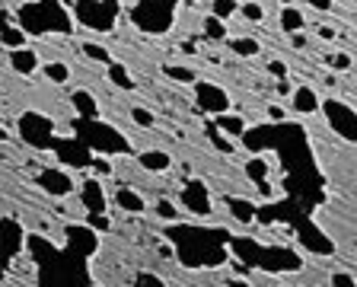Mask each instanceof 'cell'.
I'll use <instances>...</instances> for the list:
<instances>
[{"instance_id": "30", "label": "cell", "mask_w": 357, "mask_h": 287, "mask_svg": "<svg viewBox=\"0 0 357 287\" xmlns=\"http://www.w3.org/2000/svg\"><path fill=\"white\" fill-rule=\"evenodd\" d=\"M211 13L220 16V20L227 22L233 13H239V3H236V0H214V3H211Z\"/></svg>"}, {"instance_id": "9", "label": "cell", "mask_w": 357, "mask_h": 287, "mask_svg": "<svg viewBox=\"0 0 357 287\" xmlns=\"http://www.w3.org/2000/svg\"><path fill=\"white\" fill-rule=\"evenodd\" d=\"M20 134L22 140L36 150H52V140H54V122L42 112H26L20 115Z\"/></svg>"}, {"instance_id": "27", "label": "cell", "mask_w": 357, "mask_h": 287, "mask_svg": "<svg viewBox=\"0 0 357 287\" xmlns=\"http://www.w3.org/2000/svg\"><path fill=\"white\" fill-rule=\"evenodd\" d=\"M230 52L239 58H252V54H259V42L255 38H230Z\"/></svg>"}, {"instance_id": "43", "label": "cell", "mask_w": 357, "mask_h": 287, "mask_svg": "<svg viewBox=\"0 0 357 287\" xmlns=\"http://www.w3.org/2000/svg\"><path fill=\"white\" fill-rule=\"evenodd\" d=\"M306 3H310V7H316V10H322V13H326V10H332V0H306Z\"/></svg>"}, {"instance_id": "32", "label": "cell", "mask_w": 357, "mask_h": 287, "mask_svg": "<svg viewBox=\"0 0 357 287\" xmlns=\"http://www.w3.org/2000/svg\"><path fill=\"white\" fill-rule=\"evenodd\" d=\"M83 54H86L89 61H99V64H109V61H112L102 45H93V42H83Z\"/></svg>"}, {"instance_id": "2", "label": "cell", "mask_w": 357, "mask_h": 287, "mask_svg": "<svg viewBox=\"0 0 357 287\" xmlns=\"http://www.w3.org/2000/svg\"><path fill=\"white\" fill-rule=\"evenodd\" d=\"M26 246H29L32 262L38 265V284H89V262L77 258L74 252H67L64 246L48 243L45 236L29 233L26 236Z\"/></svg>"}, {"instance_id": "13", "label": "cell", "mask_w": 357, "mask_h": 287, "mask_svg": "<svg viewBox=\"0 0 357 287\" xmlns=\"http://www.w3.org/2000/svg\"><path fill=\"white\" fill-rule=\"evenodd\" d=\"M178 198H182L185 211H192L195 217H208L211 214V191L201 179H188V182L182 185V195H178Z\"/></svg>"}, {"instance_id": "23", "label": "cell", "mask_w": 357, "mask_h": 287, "mask_svg": "<svg viewBox=\"0 0 357 287\" xmlns=\"http://www.w3.org/2000/svg\"><path fill=\"white\" fill-rule=\"evenodd\" d=\"M70 103H74L77 115H83V118H96L99 115L96 99H93V93H86V89H77V93L70 96Z\"/></svg>"}, {"instance_id": "19", "label": "cell", "mask_w": 357, "mask_h": 287, "mask_svg": "<svg viewBox=\"0 0 357 287\" xmlns=\"http://www.w3.org/2000/svg\"><path fill=\"white\" fill-rule=\"evenodd\" d=\"M245 176H249L255 185H259L261 195H268V160H265V156L255 154L252 160L245 163Z\"/></svg>"}, {"instance_id": "40", "label": "cell", "mask_w": 357, "mask_h": 287, "mask_svg": "<svg viewBox=\"0 0 357 287\" xmlns=\"http://www.w3.org/2000/svg\"><path fill=\"white\" fill-rule=\"evenodd\" d=\"M332 284H338V287H357V278H351V274L338 272V274H332Z\"/></svg>"}, {"instance_id": "20", "label": "cell", "mask_w": 357, "mask_h": 287, "mask_svg": "<svg viewBox=\"0 0 357 287\" xmlns=\"http://www.w3.org/2000/svg\"><path fill=\"white\" fill-rule=\"evenodd\" d=\"M137 163L147 172H166L172 166V156L163 154V150H147V154H137Z\"/></svg>"}, {"instance_id": "3", "label": "cell", "mask_w": 357, "mask_h": 287, "mask_svg": "<svg viewBox=\"0 0 357 287\" xmlns=\"http://www.w3.org/2000/svg\"><path fill=\"white\" fill-rule=\"evenodd\" d=\"M230 256L245 268H259L268 274H290L303 268V258L287 246H265L252 236H230Z\"/></svg>"}, {"instance_id": "8", "label": "cell", "mask_w": 357, "mask_h": 287, "mask_svg": "<svg viewBox=\"0 0 357 287\" xmlns=\"http://www.w3.org/2000/svg\"><path fill=\"white\" fill-rule=\"evenodd\" d=\"M319 109L326 112L328 128H332L338 138L348 140V144H357V109H351V105L342 103V99H332V96H328Z\"/></svg>"}, {"instance_id": "36", "label": "cell", "mask_w": 357, "mask_h": 287, "mask_svg": "<svg viewBox=\"0 0 357 287\" xmlns=\"http://www.w3.org/2000/svg\"><path fill=\"white\" fill-rule=\"evenodd\" d=\"M131 118H134V122H137L141 128H150V125H153V115H150L147 109H141V105H134V109H131Z\"/></svg>"}, {"instance_id": "38", "label": "cell", "mask_w": 357, "mask_h": 287, "mask_svg": "<svg viewBox=\"0 0 357 287\" xmlns=\"http://www.w3.org/2000/svg\"><path fill=\"white\" fill-rule=\"evenodd\" d=\"M326 64L335 67V71H348V67H351V58H348V54H328Z\"/></svg>"}, {"instance_id": "14", "label": "cell", "mask_w": 357, "mask_h": 287, "mask_svg": "<svg viewBox=\"0 0 357 287\" xmlns=\"http://www.w3.org/2000/svg\"><path fill=\"white\" fill-rule=\"evenodd\" d=\"M26 246V233L16 221H0V274L7 268V262Z\"/></svg>"}, {"instance_id": "21", "label": "cell", "mask_w": 357, "mask_h": 287, "mask_svg": "<svg viewBox=\"0 0 357 287\" xmlns=\"http://www.w3.org/2000/svg\"><path fill=\"white\" fill-rule=\"evenodd\" d=\"M115 205H119L121 211H131V214H144V211H147V201H144L134 189H119V195H115Z\"/></svg>"}, {"instance_id": "33", "label": "cell", "mask_w": 357, "mask_h": 287, "mask_svg": "<svg viewBox=\"0 0 357 287\" xmlns=\"http://www.w3.org/2000/svg\"><path fill=\"white\" fill-rule=\"evenodd\" d=\"M166 77H172V80H178V83H195L198 80L195 71H188V67H166Z\"/></svg>"}, {"instance_id": "6", "label": "cell", "mask_w": 357, "mask_h": 287, "mask_svg": "<svg viewBox=\"0 0 357 287\" xmlns=\"http://www.w3.org/2000/svg\"><path fill=\"white\" fill-rule=\"evenodd\" d=\"M182 0H137L131 7V22L147 36H163L176 22V10Z\"/></svg>"}, {"instance_id": "1", "label": "cell", "mask_w": 357, "mask_h": 287, "mask_svg": "<svg viewBox=\"0 0 357 287\" xmlns=\"http://www.w3.org/2000/svg\"><path fill=\"white\" fill-rule=\"evenodd\" d=\"M163 236L172 243L176 258L185 268H220L230 262V230L204 223H169Z\"/></svg>"}, {"instance_id": "22", "label": "cell", "mask_w": 357, "mask_h": 287, "mask_svg": "<svg viewBox=\"0 0 357 287\" xmlns=\"http://www.w3.org/2000/svg\"><path fill=\"white\" fill-rule=\"evenodd\" d=\"M214 125H217V131L227 134V138H243V131H245V122L239 115H230V112H220Z\"/></svg>"}, {"instance_id": "18", "label": "cell", "mask_w": 357, "mask_h": 287, "mask_svg": "<svg viewBox=\"0 0 357 287\" xmlns=\"http://www.w3.org/2000/svg\"><path fill=\"white\" fill-rule=\"evenodd\" d=\"M319 96H316V89L310 87H297L294 89V109L300 112V115H312V112H319Z\"/></svg>"}, {"instance_id": "7", "label": "cell", "mask_w": 357, "mask_h": 287, "mask_svg": "<svg viewBox=\"0 0 357 287\" xmlns=\"http://www.w3.org/2000/svg\"><path fill=\"white\" fill-rule=\"evenodd\" d=\"M74 16L93 32H112L119 20V0H74Z\"/></svg>"}, {"instance_id": "31", "label": "cell", "mask_w": 357, "mask_h": 287, "mask_svg": "<svg viewBox=\"0 0 357 287\" xmlns=\"http://www.w3.org/2000/svg\"><path fill=\"white\" fill-rule=\"evenodd\" d=\"M204 36H208V38H223V36H227V26H223L220 16L211 13L208 20H204Z\"/></svg>"}, {"instance_id": "29", "label": "cell", "mask_w": 357, "mask_h": 287, "mask_svg": "<svg viewBox=\"0 0 357 287\" xmlns=\"http://www.w3.org/2000/svg\"><path fill=\"white\" fill-rule=\"evenodd\" d=\"M45 77L54 83H67L70 80V71H67V64H61V61H48V64H45Z\"/></svg>"}, {"instance_id": "11", "label": "cell", "mask_w": 357, "mask_h": 287, "mask_svg": "<svg viewBox=\"0 0 357 287\" xmlns=\"http://www.w3.org/2000/svg\"><path fill=\"white\" fill-rule=\"evenodd\" d=\"M64 249L74 252V256L83 258V262H89V258L96 256V249H99V230H93L86 221L83 223H67Z\"/></svg>"}, {"instance_id": "25", "label": "cell", "mask_w": 357, "mask_h": 287, "mask_svg": "<svg viewBox=\"0 0 357 287\" xmlns=\"http://www.w3.org/2000/svg\"><path fill=\"white\" fill-rule=\"evenodd\" d=\"M281 29L290 32V36H294V32H303V29H306L303 13H300L297 7H284V10H281Z\"/></svg>"}, {"instance_id": "4", "label": "cell", "mask_w": 357, "mask_h": 287, "mask_svg": "<svg viewBox=\"0 0 357 287\" xmlns=\"http://www.w3.org/2000/svg\"><path fill=\"white\" fill-rule=\"evenodd\" d=\"M16 26L26 36H70L74 32V20L67 13V7L61 0H29L16 10Z\"/></svg>"}, {"instance_id": "41", "label": "cell", "mask_w": 357, "mask_h": 287, "mask_svg": "<svg viewBox=\"0 0 357 287\" xmlns=\"http://www.w3.org/2000/svg\"><path fill=\"white\" fill-rule=\"evenodd\" d=\"M134 284L137 287H163V278H150V274H141V278H134Z\"/></svg>"}, {"instance_id": "42", "label": "cell", "mask_w": 357, "mask_h": 287, "mask_svg": "<svg viewBox=\"0 0 357 287\" xmlns=\"http://www.w3.org/2000/svg\"><path fill=\"white\" fill-rule=\"evenodd\" d=\"M268 71H271L275 77H284V74H287V64H284V61H271V64H268Z\"/></svg>"}, {"instance_id": "34", "label": "cell", "mask_w": 357, "mask_h": 287, "mask_svg": "<svg viewBox=\"0 0 357 287\" xmlns=\"http://www.w3.org/2000/svg\"><path fill=\"white\" fill-rule=\"evenodd\" d=\"M156 214L163 217V221H178V207L172 201H156Z\"/></svg>"}, {"instance_id": "5", "label": "cell", "mask_w": 357, "mask_h": 287, "mask_svg": "<svg viewBox=\"0 0 357 287\" xmlns=\"http://www.w3.org/2000/svg\"><path fill=\"white\" fill-rule=\"evenodd\" d=\"M74 134L86 144L93 154H102V156H121V154H131V140L119 131L115 125L109 122H99L96 118H77L74 122Z\"/></svg>"}, {"instance_id": "39", "label": "cell", "mask_w": 357, "mask_h": 287, "mask_svg": "<svg viewBox=\"0 0 357 287\" xmlns=\"http://www.w3.org/2000/svg\"><path fill=\"white\" fill-rule=\"evenodd\" d=\"M86 223L93 230H102V233L109 230V217H105V214H86Z\"/></svg>"}, {"instance_id": "35", "label": "cell", "mask_w": 357, "mask_h": 287, "mask_svg": "<svg viewBox=\"0 0 357 287\" xmlns=\"http://www.w3.org/2000/svg\"><path fill=\"white\" fill-rule=\"evenodd\" d=\"M239 13H243L249 22H261V16H265V10H261L259 3H243V7H239Z\"/></svg>"}, {"instance_id": "28", "label": "cell", "mask_w": 357, "mask_h": 287, "mask_svg": "<svg viewBox=\"0 0 357 287\" xmlns=\"http://www.w3.org/2000/svg\"><path fill=\"white\" fill-rule=\"evenodd\" d=\"M0 42L10 45V48H20V45H26V32L20 26H3L0 29Z\"/></svg>"}, {"instance_id": "16", "label": "cell", "mask_w": 357, "mask_h": 287, "mask_svg": "<svg viewBox=\"0 0 357 287\" xmlns=\"http://www.w3.org/2000/svg\"><path fill=\"white\" fill-rule=\"evenodd\" d=\"M36 182L42 185L52 198H64V195H70V191H74V179H70V172H67V170H42Z\"/></svg>"}, {"instance_id": "15", "label": "cell", "mask_w": 357, "mask_h": 287, "mask_svg": "<svg viewBox=\"0 0 357 287\" xmlns=\"http://www.w3.org/2000/svg\"><path fill=\"white\" fill-rule=\"evenodd\" d=\"M80 201H83V207H86V214H105V205H109V198H105L102 179H99V176L83 179V185H80Z\"/></svg>"}, {"instance_id": "45", "label": "cell", "mask_w": 357, "mask_h": 287, "mask_svg": "<svg viewBox=\"0 0 357 287\" xmlns=\"http://www.w3.org/2000/svg\"><path fill=\"white\" fill-rule=\"evenodd\" d=\"M319 36H322V38H335V32L328 29V26H322V29H319Z\"/></svg>"}, {"instance_id": "10", "label": "cell", "mask_w": 357, "mask_h": 287, "mask_svg": "<svg viewBox=\"0 0 357 287\" xmlns=\"http://www.w3.org/2000/svg\"><path fill=\"white\" fill-rule=\"evenodd\" d=\"M52 150L64 170H89V166H93V156H96L77 134H70V138H54Z\"/></svg>"}, {"instance_id": "26", "label": "cell", "mask_w": 357, "mask_h": 287, "mask_svg": "<svg viewBox=\"0 0 357 287\" xmlns=\"http://www.w3.org/2000/svg\"><path fill=\"white\" fill-rule=\"evenodd\" d=\"M105 74H109V80L115 83V87L119 89H134V77L128 74V67L125 64H119V61H109V71H105Z\"/></svg>"}, {"instance_id": "44", "label": "cell", "mask_w": 357, "mask_h": 287, "mask_svg": "<svg viewBox=\"0 0 357 287\" xmlns=\"http://www.w3.org/2000/svg\"><path fill=\"white\" fill-rule=\"evenodd\" d=\"M268 115L275 118V122H284V118H287V115H284V109H281V105H271V109H268Z\"/></svg>"}, {"instance_id": "24", "label": "cell", "mask_w": 357, "mask_h": 287, "mask_svg": "<svg viewBox=\"0 0 357 287\" xmlns=\"http://www.w3.org/2000/svg\"><path fill=\"white\" fill-rule=\"evenodd\" d=\"M227 205H230V211H233V217H236L239 223H252L255 221V201H249V198H227Z\"/></svg>"}, {"instance_id": "37", "label": "cell", "mask_w": 357, "mask_h": 287, "mask_svg": "<svg viewBox=\"0 0 357 287\" xmlns=\"http://www.w3.org/2000/svg\"><path fill=\"white\" fill-rule=\"evenodd\" d=\"M89 170H96V176L102 179V176H109L112 172V163H109V156H93V166Z\"/></svg>"}, {"instance_id": "17", "label": "cell", "mask_w": 357, "mask_h": 287, "mask_svg": "<svg viewBox=\"0 0 357 287\" xmlns=\"http://www.w3.org/2000/svg\"><path fill=\"white\" fill-rule=\"evenodd\" d=\"M10 67H13L16 74H32V71L38 67V54L32 52V48H26V45L10 48Z\"/></svg>"}, {"instance_id": "12", "label": "cell", "mask_w": 357, "mask_h": 287, "mask_svg": "<svg viewBox=\"0 0 357 287\" xmlns=\"http://www.w3.org/2000/svg\"><path fill=\"white\" fill-rule=\"evenodd\" d=\"M195 105L208 115H220V112H230V93L220 87V83L211 80H195Z\"/></svg>"}]
</instances>
